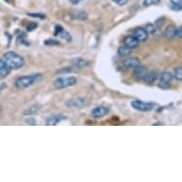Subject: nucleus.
Masks as SVG:
<instances>
[{
    "instance_id": "23",
    "label": "nucleus",
    "mask_w": 182,
    "mask_h": 182,
    "mask_svg": "<svg viewBox=\"0 0 182 182\" xmlns=\"http://www.w3.org/2000/svg\"><path fill=\"white\" fill-rule=\"evenodd\" d=\"M145 30L146 32H148V34H155V32H157V30H158V29H157V27L155 26V24H151L149 23L145 26Z\"/></svg>"
},
{
    "instance_id": "24",
    "label": "nucleus",
    "mask_w": 182,
    "mask_h": 182,
    "mask_svg": "<svg viewBox=\"0 0 182 182\" xmlns=\"http://www.w3.org/2000/svg\"><path fill=\"white\" fill-rule=\"evenodd\" d=\"M58 36L62 37L63 39H65L67 42H71V35L70 34V32H67L66 30H65V29H64V31L61 32L59 35H58Z\"/></svg>"
},
{
    "instance_id": "9",
    "label": "nucleus",
    "mask_w": 182,
    "mask_h": 182,
    "mask_svg": "<svg viewBox=\"0 0 182 182\" xmlns=\"http://www.w3.org/2000/svg\"><path fill=\"white\" fill-rule=\"evenodd\" d=\"M68 117L66 115H51L47 117L45 119V125H48V126H54V125H57L58 123L63 121V120H66Z\"/></svg>"
},
{
    "instance_id": "17",
    "label": "nucleus",
    "mask_w": 182,
    "mask_h": 182,
    "mask_svg": "<svg viewBox=\"0 0 182 182\" xmlns=\"http://www.w3.org/2000/svg\"><path fill=\"white\" fill-rule=\"evenodd\" d=\"M41 106L39 105V104H34V105L30 106L29 108H27L24 111V115H35L38 111L40 110Z\"/></svg>"
},
{
    "instance_id": "19",
    "label": "nucleus",
    "mask_w": 182,
    "mask_h": 182,
    "mask_svg": "<svg viewBox=\"0 0 182 182\" xmlns=\"http://www.w3.org/2000/svg\"><path fill=\"white\" fill-rule=\"evenodd\" d=\"M117 54L120 56H129V54H132V49H130L127 46H125V45H123V46H120L118 48Z\"/></svg>"
},
{
    "instance_id": "25",
    "label": "nucleus",
    "mask_w": 182,
    "mask_h": 182,
    "mask_svg": "<svg viewBox=\"0 0 182 182\" xmlns=\"http://www.w3.org/2000/svg\"><path fill=\"white\" fill-rule=\"evenodd\" d=\"M161 0H144L143 1V6L144 7H150L152 5H157L160 3Z\"/></svg>"
},
{
    "instance_id": "8",
    "label": "nucleus",
    "mask_w": 182,
    "mask_h": 182,
    "mask_svg": "<svg viewBox=\"0 0 182 182\" xmlns=\"http://www.w3.org/2000/svg\"><path fill=\"white\" fill-rule=\"evenodd\" d=\"M147 73V68L143 65L139 64L138 66L134 68V71H133V78L135 81H141L144 77L145 73Z\"/></svg>"
},
{
    "instance_id": "31",
    "label": "nucleus",
    "mask_w": 182,
    "mask_h": 182,
    "mask_svg": "<svg viewBox=\"0 0 182 182\" xmlns=\"http://www.w3.org/2000/svg\"><path fill=\"white\" fill-rule=\"evenodd\" d=\"M73 71V68L67 67V68H63V69H60L56 71V73H71Z\"/></svg>"
},
{
    "instance_id": "14",
    "label": "nucleus",
    "mask_w": 182,
    "mask_h": 182,
    "mask_svg": "<svg viewBox=\"0 0 182 182\" xmlns=\"http://www.w3.org/2000/svg\"><path fill=\"white\" fill-rule=\"evenodd\" d=\"M124 45L133 50V49H135L138 47L139 41L136 39L135 37L133 36V35H130V36H126L124 38Z\"/></svg>"
},
{
    "instance_id": "2",
    "label": "nucleus",
    "mask_w": 182,
    "mask_h": 182,
    "mask_svg": "<svg viewBox=\"0 0 182 182\" xmlns=\"http://www.w3.org/2000/svg\"><path fill=\"white\" fill-rule=\"evenodd\" d=\"M41 77H42L41 73H35V74H32V76H20L15 80L14 85L19 90H25L29 87L34 85V83L37 82L38 80H40Z\"/></svg>"
},
{
    "instance_id": "37",
    "label": "nucleus",
    "mask_w": 182,
    "mask_h": 182,
    "mask_svg": "<svg viewBox=\"0 0 182 182\" xmlns=\"http://www.w3.org/2000/svg\"><path fill=\"white\" fill-rule=\"evenodd\" d=\"M154 125H165V124L162 122H157V123H154Z\"/></svg>"
},
{
    "instance_id": "18",
    "label": "nucleus",
    "mask_w": 182,
    "mask_h": 182,
    "mask_svg": "<svg viewBox=\"0 0 182 182\" xmlns=\"http://www.w3.org/2000/svg\"><path fill=\"white\" fill-rule=\"evenodd\" d=\"M171 9L175 12H179L182 10V0H170Z\"/></svg>"
},
{
    "instance_id": "29",
    "label": "nucleus",
    "mask_w": 182,
    "mask_h": 182,
    "mask_svg": "<svg viewBox=\"0 0 182 182\" xmlns=\"http://www.w3.org/2000/svg\"><path fill=\"white\" fill-rule=\"evenodd\" d=\"M36 28H37V23H35V22H32V23H29L27 25V27H26V31L27 32H32V31H34Z\"/></svg>"
},
{
    "instance_id": "21",
    "label": "nucleus",
    "mask_w": 182,
    "mask_h": 182,
    "mask_svg": "<svg viewBox=\"0 0 182 182\" xmlns=\"http://www.w3.org/2000/svg\"><path fill=\"white\" fill-rule=\"evenodd\" d=\"M17 43L18 44H21V45H24V46H27L29 47L30 46V43L27 41V39H26V36L24 34V32H20L17 37Z\"/></svg>"
},
{
    "instance_id": "27",
    "label": "nucleus",
    "mask_w": 182,
    "mask_h": 182,
    "mask_svg": "<svg viewBox=\"0 0 182 182\" xmlns=\"http://www.w3.org/2000/svg\"><path fill=\"white\" fill-rule=\"evenodd\" d=\"M27 15L31 16V17L39 18V19H45V18H46V15H45L44 14H35V12H28Z\"/></svg>"
},
{
    "instance_id": "36",
    "label": "nucleus",
    "mask_w": 182,
    "mask_h": 182,
    "mask_svg": "<svg viewBox=\"0 0 182 182\" xmlns=\"http://www.w3.org/2000/svg\"><path fill=\"white\" fill-rule=\"evenodd\" d=\"M6 88H7V84H6V83H2L1 85H0V93H1L4 89H6Z\"/></svg>"
},
{
    "instance_id": "30",
    "label": "nucleus",
    "mask_w": 182,
    "mask_h": 182,
    "mask_svg": "<svg viewBox=\"0 0 182 182\" xmlns=\"http://www.w3.org/2000/svg\"><path fill=\"white\" fill-rule=\"evenodd\" d=\"M164 22H165V18L164 17H160V18H158L157 21H155V26L157 27V29H160L162 26H163Z\"/></svg>"
},
{
    "instance_id": "11",
    "label": "nucleus",
    "mask_w": 182,
    "mask_h": 182,
    "mask_svg": "<svg viewBox=\"0 0 182 182\" xmlns=\"http://www.w3.org/2000/svg\"><path fill=\"white\" fill-rule=\"evenodd\" d=\"M140 64V60H139L138 57H129L123 62V66L126 70L129 69H134L136 66Z\"/></svg>"
},
{
    "instance_id": "35",
    "label": "nucleus",
    "mask_w": 182,
    "mask_h": 182,
    "mask_svg": "<svg viewBox=\"0 0 182 182\" xmlns=\"http://www.w3.org/2000/svg\"><path fill=\"white\" fill-rule=\"evenodd\" d=\"M69 1L73 5H77V4H79L81 1H83V0H69Z\"/></svg>"
},
{
    "instance_id": "16",
    "label": "nucleus",
    "mask_w": 182,
    "mask_h": 182,
    "mask_svg": "<svg viewBox=\"0 0 182 182\" xmlns=\"http://www.w3.org/2000/svg\"><path fill=\"white\" fill-rule=\"evenodd\" d=\"M175 34H177V27L174 25H169L165 30L164 35L167 39H173L175 37Z\"/></svg>"
},
{
    "instance_id": "12",
    "label": "nucleus",
    "mask_w": 182,
    "mask_h": 182,
    "mask_svg": "<svg viewBox=\"0 0 182 182\" xmlns=\"http://www.w3.org/2000/svg\"><path fill=\"white\" fill-rule=\"evenodd\" d=\"M157 79V73L155 71H148L145 73L144 77H143V81L148 84V85H152V84H154L155 82V80Z\"/></svg>"
},
{
    "instance_id": "28",
    "label": "nucleus",
    "mask_w": 182,
    "mask_h": 182,
    "mask_svg": "<svg viewBox=\"0 0 182 182\" xmlns=\"http://www.w3.org/2000/svg\"><path fill=\"white\" fill-rule=\"evenodd\" d=\"M64 31V28L62 27L61 25H56V27H54V36H58L61 32Z\"/></svg>"
},
{
    "instance_id": "5",
    "label": "nucleus",
    "mask_w": 182,
    "mask_h": 182,
    "mask_svg": "<svg viewBox=\"0 0 182 182\" xmlns=\"http://www.w3.org/2000/svg\"><path fill=\"white\" fill-rule=\"evenodd\" d=\"M65 105L68 108H71V109H83L84 107H86L88 105V100L85 98H81V97L71 98L67 100Z\"/></svg>"
},
{
    "instance_id": "34",
    "label": "nucleus",
    "mask_w": 182,
    "mask_h": 182,
    "mask_svg": "<svg viewBox=\"0 0 182 182\" xmlns=\"http://www.w3.org/2000/svg\"><path fill=\"white\" fill-rule=\"evenodd\" d=\"M181 34H182V28L179 27L178 29H177V34H175V36H177V38H179V39H181Z\"/></svg>"
},
{
    "instance_id": "32",
    "label": "nucleus",
    "mask_w": 182,
    "mask_h": 182,
    "mask_svg": "<svg viewBox=\"0 0 182 182\" xmlns=\"http://www.w3.org/2000/svg\"><path fill=\"white\" fill-rule=\"evenodd\" d=\"M26 124L30 125V126H34V125H36V120H35L34 117H29L26 119Z\"/></svg>"
},
{
    "instance_id": "38",
    "label": "nucleus",
    "mask_w": 182,
    "mask_h": 182,
    "mask_svg": "<svg viewBox=\"0 0 182 182\" xmlns=\"http://www.w3.org/2000/svg\"><path fill=\"white\" fill-rule=\"evenodd\" d=\"M2 112H3V107L0 106V116H1V115H2Z\"/></svg>"
},
{
    "instance_id": "1",
    "label": "nucleus",
    "mask_w": 182,
    "mask_h": 182,
    "mask_svg": "<svg viewBox=\"0 0 182 182\" xmlns=\"http://www.w3.org/2000/svg\"><path fill=\"white\" fill-rule=\"evenodd\" d=\"M3 60L7 63L11 70H18L25 65V60L15 52H7L3 54Z\"/></svg>"
},
{
    "instance_id": "10",
    "label": "nucleus",
    "mask_w": 182,
    "mask_h": 182,
    "mask_svg": "<svg viewBox=\"0 0 182 182\" xmlns=\"http://www.w3.org/2000/svg\"><path fill=\"white\" fill-rule=\"evenodd\" d=\"M133 36L135 37L139 42H145L148 39L149 34L144 28H136L133 31Z\"/></svg>"
},
{
    "instance_id": "26",
    "label": "nucleus",
    "mask_w": 182,
    "mask_h": 182,
    "mask_svg": "<svg viewBox=\"0 0 182 182\" xmlns=\"http://www.w3.org/2000/svg\"><path fill=\"white\" fill-rule=\"evenodd\" d=\"M174 77L179 81L182 80V68L181 67L174 70Z\"/></svg>"
},
{
    "instance_id": "6",
    "label": "nucleus",
    "mask_w": 182,
    "mask_h": 182,
    "mask_svg": "<svg viewBox=\"0 0 182 182\" xmlns=\"http://www.w3.org/2000/svg\"><path fill=\"white\" fill-rule=\"evenodd\" d=\"M173 74L170 71H163L160 77V82L158 84V87L162 90H168L171 88V83L173 80Z\"/></svg>"
},
{
    "instance_id": "15",
    "label": "nucleus",
    "mask_w": 182,
    "mask_h": 182,
    "mask_svg": "<svg viewBox=\"0 0 182 182\" xmlns=\"http://www.w3.org/2000/svg\"><path fill=\"white\" fill-rule=\"evenodd\" d=\"M71 64L74 69H82L84 67H87L89 65V62L83 58H74L71 60Z\"/></svg>"
},
{
    "instance_id": "3",
    "label": "nucleus",
    "mask_w": 182,
    "mask_h": 182,
    "mask_svg": "<svg viewBox=\"0 0 182 182\" xmlns=\"http://www.w3.org/2000/svg\"><path fill=\"white\" fill-rule=\"evenodd\" d=\"M76 78L74 76L58 77L54 81V87L57 90L65 89L68 87H73L76 84Z\"/></svg>"
},
{
    "instance_id": "7",
    "label": "nucleus",
    "mask_w": 182,
    "mask_h": 182,
    "mask_svg": "<svg viewBox=\"0 0 182 182\" xmlns=\"http://www.w3.org/2000/svg\"><path fill=\"white\" fill-rule=\"evenodd\" d=\"M110 112V109L108 107L105 106H97L95 108H93L91 112V115H92L93 117L95 118H101L104 117L105 115H107Z\"/></svg>"
},
{
    "instance_id": "4",
    "label": "nucleus",
    "mask_w": 182,
    "mask_h": 182,
    "mask_svg": "<svg viewBox=\"0 0 182 182\" xmlns=\"http://www.w3.org/2000/svg\"><path fill=\"white\" fill-rule=\"evenodd\" d=\"M132 107L139 112H151L154 109V104L151 102H144L141 100H133L131 103Z\"/></svg>"
},
{
    "instance_id": "33",
    "label": "nucleus",
    "mask_w": 182,
    "mask_h": 182,
    "mask_svg": "<svg viewBox=\"0 0 182 182\" xmlns=\"http://www.w3.org/2000/svg\"><path fill=\"white\" fill-rule=\"evenodd\" d=\"M113 3L117 4L118 6H124L128 3V0H112Z\"/></svg>"
},
{
    "instance_id": "20",
    "label": "nucleus",
    "mask_w": 182,
    "mask_h": 182,
    "mask_svg": "<svg viewBox=\"0 0 182 182\" xmlns=\"http://www.w3.org/2000/svg\"><path fill=\"white\" fill-rule=\"evenodd\" d=\"M73 17L78 20H85L88 18V14L84 11H76L73 12Z\"/></svg>"
},
{
    "instance_id": "22",
    "label": "nucleus",
    "mask_w": 182,
    "mask_h": 182,
    "mask_svg": "<svg viewBox=\"0 0 182 182\" xmlns=\"http://www.w3.org/2000/svg\"><path fill=\"white\" fill-rule=\"evenodd\" d=\"M61 43L56 39H53V38H49L44 41V45L47 47H53V46H59Z\"/></svg>"
},
{
    "instance_id": "13",
    "label": "nucleus",
    "mask_w": 182,
    "mask_h": 182,
    "mask_svg": "<svg viewBox=\"0 0 182 182\" xmlns=\"http://www.w3.org/2000/svg\"><path fill=\"white\" fill-rule=\"evenodd\" d=\"M11 73V68L3 59H0V79H4Z\"/></svg>"
}]
</instances>
